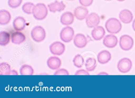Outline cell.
<instances>
[{
  "label": "cell",
  "instance_id": "34",
  "mask_svg": "<svg viewBox=\"0 0 135 98\" xmlns=\"http://www.w3.org/2000/svg\"><path fill=\"white\" fill-rule=\"evenodd\" d=\"M117 1L119 2H122V1H124L125 0H117Z\"/></svg>",
  "mask_w": 135,
  "mask_h": 98
},
{
  "label": "cell",
  "instance_id": "14",
  "mask_svg": "<svg viewBox=\"0 0 135 98\" xmlns=\"http://www.w3.org/2000/svg\"><path fill=\"white\" fill-rule=\"evenodd\" d=\"M105 29L101 26H97L94 27L91 33L92 38L95 41L101 40L105 36Z\"/></svg>",
  "mask_w": 135,
  "mask_h": 98
},
{
  "label": "cell",
  "instance_id": "17",
  "mask_svg": "<svg viewBox=\"0 0 135 98\" xmlns=\"http://www.w3.org/2000/svg\"><path fill=\"white\" fill-rule=\"evenodd\" d=\"M26 20L22 16H18L14 20L13 26L14 29L17 31L23 30L26 26Z\"/></svg>",
  "mask_w": 135,
  "mask_h": 98
},
{
  "label": "cell",
  "instance_id": "18",
  "mask_svg": "<svg viewBox=\"0 0 135 98\" xmlns=\"http://www.w3.org/2000/svg\"><path fill=\"white\" fill-rule=\"evenodd\" d=\"M11 39L12 42L13 44L20 45L26 41V37L23 33L20 31H17L12 34Z\"/></svg>",
  "mask_w": 135,
  "mask_h": 98
},
{
  "label": "cell",
  "instance_id": "12",
  "mask_svg": "<svg viewBox=\"0 0 135 98\" xmlns=\"http://www.w3.org/2000/svg\"><path fill=\"white\" fill-rule=\"evenodd\" d=\"M119 17L121 21L125 24L130 23L133 19L132 13L127 9L122 10L119 14Z\"/></svg>",
  "mask_w": 135,
  "mask_h": 98
},
{
  "label": "cell",
  "instance_id": "13",
  "mask_svg": "<svg viewBox=\"0 0 135 98\" xmlns=\"http://www.w3.org/2000/svg\"><path fill=\"white\" fill-rule=\"evenodd\" d=\"M47 65L52 70H57L61 66V60L57 57H51L47 60Z\"/></svg>",
  "mask_w": 135,
  "mask_h": 98
},
{
  "label": "cell",
  "instance_id": "26",
  "mask_svg": "<svg viewBox=\"0 0 135 98\" xmlns=\"http://www.w3.org/2000/svg\"><path fill=\"white\" fill-rule=\"evenodd\" d=\"M35 6V5L33 3L27 2L25 3L23 5L22 10L26 14L31 15L33 14V10Z\"/></svg>",
  "mask_w": 135,
  "mask_h": 98
},
{
  "label": "cell",
  "instance_id": "3",
  "mask_svg": "<svg viewBox=\"0 0 135 98\" xmlns=\"http://www.w3.org/2000/svg\"><path fill=\"white\" fill-rule=\"evenodd\" d=\"M31 38L36 42H41L45 40L46 33L44 28L41 26L35 27L31 33Z\"/></svg>",
  "mask_w": 135,
  "mask_h": 98
},
{
  "label": "cell",
  "instance_id": "9",
  "mask_svg": "<svg viewBox=\"0 0 135 98\" xmlns=\"http://www.w3.org/2000/svg\"><path fill=\"white\" fill-rule=\"evenodd\" d=\"M73 42L75 45L80 49L84 48L88 43L86 37L82 34H77L75 35Z\"/></svg>",
  "mask_w": 135,
  "mask_h": 98
},
{
  "label": "cell",
  "instance_id": "19",
  "mask_svg": "<svg viewBox=\"0 0 135 98\" xmlns=\"http://www.w3.org/2000/svg\"><path fill=\"white\" fill-rule=\"evenodd\" d=\"M111 58V54L106 50H102L98 55V62L101 64H105L110 61Z\"/></svg>",
  "mask_w": 135,
  "mask_h": 98
},
{
  "label": "cell",
  "instance_id": "4",
  "mask_svg": "<svg viewBox=\"0 0 135 98\" xmlns=\"http://www.w3.org/2000/svg\"><path fill=\"white\" fill-rule=\"evenodd\" d=\"M74 29L70 26L64 27L61 31L60 38L61 41L66 43L71 42L74 38Z\"/></svg>",
  "mask_w": 135,
  "mask_h": 98
},
{
  "label": "cell",
  "instance_id": "23",
  "mask_svg": "<svg viewBox=\"0 0 135 98\" xmlns=\"http://www.w3.org/2000/svg\"><path fill=\"white\" fill-rule=\"evenodd\" d=\"M21 75H33L34 70L32 66L28 64H23L21 66L20 70Z\"/></svg>",
  "mask_w": 135,
  "mask_h": 98
},
{
  "label": "cell",
  "instance_id": "29",
  "mask_svg": "<svg viewBox=\"0 0 135 98\" xmlns=\"http://www.w3.org/2000/svg\"><path fill=\"white\" fill-rule=\"evenodd\" d=\"M94 0H79L80 3L84 7H89L93 3Z\"/></svg>",
  "mask_w": 135,
  "mask_h": 98
},
{
  "label": "cell",
  "instance_id": "24",
  "mask_svg": "<svg viewBox=\"0 0 135 98\" xmlns=\"http://www.w3.org/2000/svg\"><path fill=\"white\" fill-rule=\"evenodd\" d=\"M11 66L7 62H2L0 64V75H11Z\"/></svg>",
  "mask_w": 135,
  "mask_h": 98
},
{
  "label": "cell",
  "instance_id": "6",
  "mask_svg": "<svg viewBox=\"0 0 135 98\" xmlns=\"http://www.w3.org/2000/svg\"><path fill=\"white\" fill-rule=\"evenodd\" d=\"M132 66V61L127 58L120 59L117 64V68L119 72L122 73H127L130 71Z\"/></svg>",
  "mask_w": 135,
  "mask_h": 98
},
{
  "label": "cell",
  "instance_id": "28",
  "mask_svg": "<svg viewBox=\"0 0 135 98\" xmlns=\"http://www.w3.org/2000/svg\"><path fill=\"white\" fill-rule=\"evenodd\" d=\"M54 75H69L68 71L64 68L58 69L54 73Z\"/></svg>",
  "mask_w": 135,
  "mask_h": 98
},
{
  "label": "cell",
  "instance_id": "30",
  "mask_svg": "<svg viewBox=\"0 0 135 98\" xmlns=\"http://www.w3.org/2000/svg\"><path fill=\"white\" fill-rule=\"evenodd\" d=\"M75 75H90V73L85 69H80L77 70L75 74Z\"/></svg>",
  "mask_w": 135,
  "mask_h": 98
},
{
  "label": "cell",
  "instance_id": "31",
  "mask_svg": "<svg viewBox=\"0 0 135 98\" xmlns=\"http://www.w3.org/2000/svg\"><path fill=\"white\" fill-rule=\"evenodd\" d=\"M11 75H18V73L17 71L15 70H11Z\"/></svg>",
  "mask_w": 135,
  "mask_h": 98
},
{
  "label": "cell",
  "instance_id": "15",
  "mask_svg": "<svg viewBox=\"0 0 135 98\" xmlns=\"http://www.w3.org/2000/svg\"><path fill=\"white\" fill-rule=\"evenodd\" d=\"M48 7L50 12L55 13L56 12H60L64 11L66 6L63 1L60 2L56 1L54 3L48 4Z\"/></svg>",
  "mask_w": 135,
  "mask_h": 98
},
{
  "label": "cell",
  "instance_id": "11",
  "mask_svg": "<svg viewBox=\"0 0 135 98\" xmlns=\"http://www.w3.org/2000/svg\"><path fill=\"white\" fill-rule=\"evenodd\" d=\"M118 39L113 34L108 35L103 39V44L107 48H113L117 45Z\"/></svg>",
  "mask_w": 135,
  "mask_h": 98
},
{
  "label": "cell",
  "instance_id": "8",
  "mask_svg": "<svg viewBox=\"0 0 135 98\" xmlns=\"http://www.w3.org/2000/svg\"><path fill=\"white\" fill-rule=\"evenodd\" d=\"M100 22V17L95 13H90L88 15L86 18V24L89 28H94L97 26Z\"/></svg>",
  "mask_w": 135,
  "mask_h": 98
},
{
  "label": "cell",
  "instance_id": "35",
  "mask_svg": "<svg viewBox=\"0 0 135 98\" xmlns=\"http://www.w3.org/2000/svg\"><path fill=\"white\" fill-rule=\"evenodd\" d=\"M105 1H110L111 0H105Z\"/></svg>",
  "mask_w": 135,
  "mask_h": 98
},
{
  "label": "cell",
  "instance_id": "36",
  "mask_svg": "<svg viewBox=\"0 0 135 98\" xmlns=\"http://www.w3.org/2000/svg\"><path fill=\"white\" fill-rule=\"evenodd\" d=\"M67 1H74V0H67Z\"/></svg>",
  "mask_w": 135,
  "mask_h": 98
},
{
  "label": "cell",
  "instance_id": "2",
  "mask_svg": "<svg viewBox=\"0 0 135 98\" xmlns=\"http://www.w3.org/2000/svg\"><path fill=\"white\" fill-rule=\"evenodd\" d=\"M48 14V8L45 4L38 3L35 6L33 10V15L35 18L37 20L45 19Z\"/></svg>",
  "mask_w": 135,
  "mask_h": 98
},
{
  "label": "cell",
  "instance_id": "7",
  "mask_svg": "<svg viewBox=\"0 0 135 98\" xmlns=\"http://www.w3.org/2000/svg\"><path fill=\"white\" fill-rule=\"evenodd\" d=\"M50 53L54 55L60 56L64 53L65 46L64 44L60 41H56L50 46Z\"/></svg>",
  "mask_w": 135,
  "mask_h": 98
},
{
  "label": "cell",
  "instance_id": "1",
  "mask_svg": "<svg viewBox=\"0 0 135 98\" xmlns=\"http://www.w3.org/2000/svg\"><path fill=\"white\" fill-rule=\"evenodd\" d=\"M105 27L109 33L111 34H117L120 31L122 28V25L118 19L113 18L109 19L106 21Z\"/></svg>",
  "mask_w": 135,
  "mask_h": 98
},
{
  "label": "cell",
  "instance_id": "5",
  "mask_svg": "<svg viewBox=\"0 0 135 98\" xmlns=\"http://www.w3.org/2000/svg\"><path fill=\"white\" fill-rule=\"evenodd\" d=\"M133 43L132 38L128 35H124L120 38L119 45L123 50L128 51L131 50L133 46Z\"/></svg>",
  "mask_w": 135,
  "mask_h": 98
},
{
  "label": "cell",
  "instance_id": "10",
  "mask_svg": "<svg viewBox=\"0 0 135 98\" xmlns=\"http://www.w3.org/2000/svg\"><path fill=\"white\" fill-rule=\"evenodd\" d=\"M88 13V9L86 8L81 6L76 8L74 11V16L79 20H83L86 18Z\"/></svg>",
  "mask_w": 135,
  "mask_h": 98
},
{
  "label": "cell",
  "instance_id": "21",
  "mask_svg": "<svg viewBox=\"0 0 135 98\" xmlns=\"http://www.w3.org/2000/svg\"><path fill=\"white\" fill-rule=\"evenodd\" d=\"M11 35L8 32L4 31L0 32V45L2 46H6L10 43Z\"/></svg>",
  "mask_w": 135,
  "mask_h": 98
},
{
  "label": "cell",
  "instance_id": "25",
  "mask_svg": "<svg viewBox=\"0 0 135 98\" xmlns=\"http://www.w3.org/2000/svg\"><path fill=\"white\" fill-rule=\"evenodd\" d=\"M73 63L74 65L76 68H81L84 64V59L80 54H77L73 58Z\"/></svg>",
  "mask_w": 135,
  "mask_h": 98
},
{
  "label": "cell",
  "instance_id": "22",
  "mask_svg": "<svg viewBox=\"0 0 135 98\" xmlns=\"http://www.w3.org/2000/svg\"><path fill=\"white\" fill-rule=\"evenodd\" d=\"M85 68L88 72H92L95 70L96 66V61L94 58H88L85 63Z\"/></svg>",
  "mask_w": 135,
  "mask_h": 98
},
{
  "label": "cell",
  "instance_id": "16",
  "mask_svg": "<svg viewBox=\"0 0 135 98\" xmlns=\"http://www.w3.org/2000/svg\"><path fill=\"white\" fill-rule=\"evenodd\" d=\"M74 21V16L70 12H66L61 15L60 17V22L61 24L65 26H69L73 24Z\"/></svg>",
  "mask_w": 135,
  "mask_h": 98
},
{
  "label": "cell",
  "instance_id": "32",
  "mask_svg": "<svg viewBox=\"0 0 135 98\" xmlns=\"http://www.w3.org/2000/svg\"><path fill=\"white\" fill-rule=\"evenodd\" d=\"M132 27L134 31H135V19L133 20L132 24Z\"/></svg>",
  "mask_w": 135,
  "mask_h": 98
},
{
  "label": "cell",
  "instance_id": "27",
  "mask_svg": "<svg viewBox=\"0 0 135 98\" xmlns=\"http://www.w3.org/2000/svg\"><path fill=\"white\" fill-rule=\"evenodd\" d=\"M23 0H8V6L12 8H16L19 7L22 3Z\"/></svg>",
  "mask_w": 135,
  "mask_h": 98
},
{
  "label": "cell",
  "instance_id": "20",
  "mask_svg": "<svg viewBox=\"0 0 135 98\" xmlns=\"http://www.w3.org/2000/svg\"><path fill=\"white\" fill-rule=\"evenodd\" d=\"M11 19V15L9 12L6 10L0 11V24L1 25H7Z\"/></svg>",
  "mask_w": 135,
  "mask_h": 98
},
{
  "label": "cell",
  "instance_id": "33",
  "mask_svg": "<svg viewBox=\"0 0 135 98\" xmlns=\"http://www.w3.org/2000/svg\"><path fill=\"white\" fill-rule=\"evenodd\" d=\"M103 75H108V74H107V73H106L105 72H102L101 73H99L98 75H103Z\"/></svg>",
  "mask_w": 135,
  "mask_h": 98
}]
</instances>
